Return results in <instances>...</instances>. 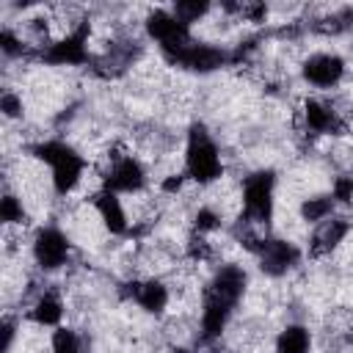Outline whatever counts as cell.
<instances>
[{
    "label": "cell",
    "mask_w": 353,
    "mask_h": 353,
    "mask_svg": "<svg viewBox=\"0 0 353 353\" xmlns=\"http://www.w3.org/2000/svg\"><path fill=\"white\" fill-rule=\"evenodd\" d=\"M146 33L160 41L163 52L176 50V47H182V44L190 41L188 25L179 22V19L174 17V11H163V8H157V11H152V14L146 17Z\"/></svg>",
    "instance_id": "cell-6"
},
{
    "label": "cell",
    "mask_w": 353,
    "mask_h": 353,
    "mask_svg": "<svg viewBox=\"0 0 353 353\" xmlns=\"http://www.w3.org/2000/svg\"><path fill=\"white\" fill-rule=\"evenodd\" d=\"M226 11H232V14H237L240 19H245V22H262L265 19V14H268V8H265V3H259V0H243V3H226Z\"/></svg>",
    "instance_id": "cell-21"
},
{
    "label": "cell",
    "mask_w": 353,
    "mask_h": 353,
    "mask_svg": "<svg viewBox=\"0 0 353 353\" xmlns=\"http://www.w3.org/2000/svg\"><path fill=\"white\" fill-rule=\"evenodd\" d=\"M221 171L223 165H221L218 146L210 141L204 127H193L188 149H185V176H190L199 185H207V182H215Z\"/></svg>",
    "instance_id": "cell-2"
},
{
    "label": "cell",
    "mask_w": 353,
    "mask_h": 353,
    "mask_svg": "<svg viewBox=\"0 0 353 353\" xmlns=\"http://www.w3.org/2000/svg\"><path fill=\"white\" fill-rule=\"evenodd\" d=\"M174 17L179 19V22H185L188 28H190V22H196V19H201L207 11H210V6L207 3H199V0H179V3H174Z\"/></svg>",
    "instance_id": "cell-20"
},
{
    "label": "cell",
    "mask_w": 353,
    "mask_h": 353,
    "mask_svg": "<svg viewBox=\"0 0 353 353\" xmlns=\"http://www.w3.org/2000/svg\"><path fill=\"white\" fill-rule=\"evenodd\" d=\"M331 210H334V199L331 196H312L301 204V218L303 221H312V223H323L331 218Z\"/></svg>",
    "instance_id": "cell-19"
},
{
    "label": "cell",
    "mask_w": 353,
    "mask_h": 353,
    "mask_svg": "<svg viewBox=\"0 0 353 353\" xmlns=\"http://www.w3.org/2000/svg\"><path fill=\"white\" fill-rule=\"evenodd\" d=\"M182 182H185V176H182V174H174V176H168V179L163 182V190H165V193H179V190H182Z\"/></svg>",
    "instance_id": "cell-28"
},
{
    "label": "cell",
    "mask_w": 353,
    "mask_h": 353,
    "mask_svg": "<svg viewBox=\"0 0 353 353\" xmlns=\"http://www.w3.org/2000/svg\"><path fill=\"white\" fill-rule=\"evenodd\" d=\"M0 108H3V113H6L8 119H17V116L22 113V99H19L17 94L6 91V94L0 97Z\"/></svg>",
    "instance_id": "cell-26"
},
{
    "label": "cell",
    "mask_w": 353,
    "mask_h": 353,
    "mask_svg": "<svg viewBox=\"0 0 353 353\" xmlns=\"http://www.w3.org/2000/svg\"><path fill=\"white\" fill-rule=\"evenodd\" d=\"M33 256L44 270H55L69 259V240L58 229H41L33 237Z\"/></svg>",
    "instance_id": "cell-9"
},
{
    "label": "cell",
    "mask_w": 353,
    "mask_h": 353,
    "mask_svg": "<svg viewBox=\"0 0 353 353\" xmlns=\"http://www.w3.org/2000/svg\"><path fill=\"white\" fill-rule=\"evenodd\" d=\"M301 116H303V127L309 132H317V135H323V132H339L345 127L342 119L336 116V110L331 105L320 102V99H306L303 108H301Z\"/></svg>",
    "instance_id": "cell-12"
},
{
    "label": "cell",
    "mask_w": 353,
    "mask_h": 353,
    "mask_svg": "<svg viewBox=\"0 0 353 353\" xmlns=\"http://www.w3.org/2000/svg\"><path fill=\"white\" fill-rule=\"evenodd\" d=\"M130 295L138 301L141 309L152 312V314H160L165 306H168V287L157 279H149V281H132L130 284Z\"/></svg>",
    "instance_id": "cell-15"
},
{
    "label": "cell",
    "mask_w": 353,
    "mask_h": 353,
    "mask_svg": "<svg viewBox=\"0 0 353 353\" xmlns=\"http://www.w3.org/2000/svg\"><path fill=\"white\" fill-rule=\"evenodd\" d=\"M52 353H85V350H83V342L74 331L58 328L52 334Z\"/></svg>",
    "instance_id": "cell-22"
},
{
    "label": "cell",
    "mask_w": 353,
    "mask_h": 353,
    "mask_svg": "<svg viewBox=\"0 0 353 353\" xmlns=\"http://www.w3.org/2000/svg\"><path fill=\"white\" fill-rule=\"evenodd\" d=\"M193 226H196L199 234H201V232H212V229L221 226V215H218L212 207H199V212H196V218H193Z\"/></svg>",
    "instance_id": "cell-24"
},
{
    "label": "cell",
    "mask_w": 353,
    "mask_h": 353,
    "mask_svg": "<svg viewBox=\"0 0 353 353\" xmlns=\"http://www.w3.org/2000/svg\"><path fill=\"white\" fill-rule=\"evenodd\" d=\"M331 199L339 204H350L353 201V176H336L334 188H331Z\"/></svg>",
    "instance_id": "cell-25"
},
{
    "label": "cell",
    "mask_w": 353,
    "mask_h": 353,
    "mask_svg": "<svg viewBox=\"0 0 353 353\" xmlns=\"http://www.w3.org/2000/svg\"><path fill=\"white\" fill-rule=\"evenodd\" d=\"M229 314L232 309L212 301V298H204V309H201V336L204 339H218L229 323Z\"/></svg>",
    "instance_id": "cell-16"
},
{
    "label": "cell",
    "mask_w": 353,
    "mask_h": 353,
    "mask_svg": "<svg viewBox=\"0 0 353 353\" xmlns=\"http://www.w3.org/2000/svg\"><path fill=\"white\" fill-rule=\"evenodd\" d=\"M171 63L182 66V69H190V72H212L218 66L226 63V52L218 50V47H210V44H182L176 50H168L165 52Z\"/></svg>",
    "instance_id": "cell-5"
},
{
    "label": "cell",
    "mask_w": 353,
    "mask_h": 353,
    "mask_svg": "<svg viewBox=\"0 0 353 353\" xmlns=\"http://www.w3.org/2000/svg\"><path fill=\"white\" fill-rule=\"evenodd\" d=\"M85 41H88V25L83 22L80 28L66 30V36H61L55 44H50V50L44 52V58H47L50 63H58V66H74V63H83V61L88 58Z\"/></svg>",
    "instance_id": "cell-7"
},
{
    "label": "cell",
    "mask_w": 353,
    "mask_h": 353,
    "mask_svg": "<svg viewBox=\"0 0 353 353\" xmlns=\"http://www.w3.org/2000/svg\"><path fill=\"white\" fill-rule=\"evenodd\" d=\"M243 207H245V221L262 226L273 215V174L270 171H256L245 179L243 185Z\"/></svg>",
    "instance_id": "cell-3"
},
{
    "label": "cell",
    "mask_w": 353,
    "mask_h": 353,
    "mask_svg": "<svg viewBox=\"0 0 353 353\" xmlns=\"http://www.w3.org/2000/svg\"><path fill=\"white\" fill-rule=\"evenodd\" d=\"M342 74H345V61L331 52H317V55L306 58V63H303V77L317 88L336 85L342 80Z\"/></svg>",
    "instance_id": "cell-10"
},
{
    "label": "cell",
    "mask_w": 353,
    "mask_h": 353,
    "mask_svg": "<svg viewBox=\"0 0 353 353\" xmlns=\"http://www.w3.org/2000/svg\"><path fill=\"white\" fill-rule=\"evenodd\" d=\"M243 290H245V270L237 268V265H226V268H221V270L212 276V281H210L204 298H212V301H218V303L234 309V303L240 301Z\"/></svg>",
    "instance_id": "cell-8"
},
{
    "label": "cell",
    "mask_w": 353,
    "mask_h": 353,
    "mask_svg": "<svg viewBox=\"0 0 353 353\" xmlns=\"http://www.w3.org/2000/svg\"><path fill=\"white\" fill-rule=\"evenodd\" d=\"M256 256H259V268L268 276H281L298 262V248L287 240H265Z\"/></svg>",
    "instance_id": "cell-11"
},
{
    "label": "cell",
    "mask_w": 353,
    "mask_h": 353,
    "mask_svg": "<svg viewBox=\"0 0 353 353\" xmlns=\"http://www.w3.org/2000/svg\"><path fill=\"white\" fill-rule=\"evenodd\" d=\"M309 331L303 325H287L276 339V353H309Z\"/></svg>",
    "instance_id": "cell-18"
},
{
    "label": "cell",
    "mask_w": 353,
    "mask_h": 353,
    "mask_svg": "<svg viewBox=\"0 0 353 353\" xmlns=\"http://www.w3.org/2000/svg\"><path fill=\"white\" fill-rule=\"evenodd\" d=\"M30 317L39 325H58V320L63 317V303L55 292H44L36 298V303L30 306Z\"/></svg>",
    "instance_id": "cell-17"
},
{
    "label": "cell",
    "mask_w": 353,
    "mask_h": 353,
    "mask_svg": "<svg viewBox=\"0 0 353 353\" xmlns=\"http://www.w3.org/2000/svg\"><path fill=\"white\" fill-rule=\"evenodd\" d=\"M188 254H190V259H199V262H204V259H210V243L204 240V237H190V243H188Z\"/></svg>",
    "instance_id": "cell-27"
},
{
    "label": "cell",
    "mask_w": 353,
    "mask_h": 353,
    "mask_svg": "<svg viewBox=\"0 0 353 353\" xmlns=\"http://www.w3.org/2000/svg\"><path fill=\"white\" fill-rule=\"evenodd\" d=\"M22 204H19V199L17 196H11V193H6L3 199H0V218L6 221V223H19L22 221Z\"/></svg>",
    "instance_id": "cell-23"
},
{
    "label": "cell",
    "mask_w": 353,
    "mask_h": 353,
    "mask_svg": "<svg viewBox=\"0 0 353 353\" xmlns=\"http://www.w3.org/2000/svg\"><path fill=\"white\" fill-rule=\"evenodd\" d=\"M143 182H146V171L132 154H116L105 171V190L113 193H138Z\"/></svg>",
    "instance_id": "cell-4"
},
{
    "label": "cell",
    "mask_w": 353,
    "mask_h": 353,
    "mask_svg": "<svg viewBox=\"0 0 353 353\" xmlns=\"http://www.w3.org/2000/svg\"><path fill=\"white\" fill-rule=\"evenodd\" d=\"M347 221L345 218H328L323 223H317L314 234H312V256H323V254H331L347 234Z\"/></svg>",
    "instance_id": "cell-14"
},
{
    "label": "cell",
    "mask_w": 353,
    "mask_h": 353,
    "mask_svg": "<svg viewBox=\"0 0 353 353\" xmlns=\"http://www.w3.org/2000/svg\"><path fill=\"white\" fill-rule=\"evenodd\" d=\"M36 157L39 160H44L47 165H50V171H52V185H55V190L58 193H72L77 185H80V179H83V157L72 149V146H66V143H61V141H47V143H39L36 149Z\"/></svg>",
    "instance_id": "cell-1"
},
{
    "label": "cell",
    "mask_w": 353,
    "mask_h": 353,
    "mask_svg": "<svg viewBox=\"0 0 353 353\" xmlns=\"http://www.w3.org/2000/svg\"><path fill=\"white\" fill-rule=\"evenodd\" d=\"M94 204H97L99 221L108 226V232H113V234L127 232V212H124V207H121L119 193H113V190H99V193L94 196Z\"/></svg>",
    "instance_id": "cell-13"
}]
</instances>
